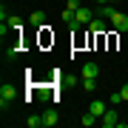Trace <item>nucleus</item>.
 <instances>
[{"label":"nucleus","instance_id":"0eeeda50","mask_svg":"<svg viewBox=\"0 0 128 128\" xmlns=\"http://www.w3.org/2000/svg\"><path fill=\"white\" fill-rule=\"evenodd\" d=\"M43 125H46V128H54L57 125V111L54 108H48L46 114H43Z\"/></svg>","mask_w":128,"mask_h":128},{"label":"nucleus","instance_id":"dca6fc26","mask_svg":"<svg viewBox=\"0 0 128 128\" xmlns=\"http://www.w3.org/2000/svg\"><path fill=\"white\" fill-rule=\"evenodd\" d=\"M120 97H122V100H128V82H125L122 88H120Z\"/></svg>","mask_w":128,"mask_h":128},{"label":"nucleus","instance_id":"20e7f679","mask_svg":"<svg viewBox=\"0 0 128 128\" xmlns=\"http://www.w3.org/2000/svg\"><path fill=\"white\" fill-rule=\"evenodd\" d=\"M91 20H94L91 9H86V6H80V9H77V23H80V26H88Z\"/></svg>","mask_w":128,"mask_h":128},{"label":"nucleus","instance_id":"1a4fd4ad","mask_svg":"<svg viewBox=\"0 0 128 128\" xmlns=\"http://www.w3.org/2000/svg\"><path fill=\"white\" fill-rule=\"evenodd\" d=\"M88 28H91L94 34H102L108 26H105V20H102V17H97V20H91V23H88Z\"/></svg>","mask_w":128,"mask_h":128},{"label":"nucleus","instance_id":"4468645a","mask_svg":"<svg viewBox=\"0 0 128 128\" xmlns=\"http://www.w3.org/2000/svg\"><path fill=\"white\" fill-rule=\"evenodd\" d=\"M26 122H28V128H40L43 125V117H28Z\"/></svg>","mask_w":128,"mask_h":128},{"label":"nucleus","instance_id":"7ed1b4c3","mask_svg":"<svg viewBox=\"0 0 128 128\" xmlns=\"http://www.w3.org/2000/svg\"><path fill=\"white\" fill-rule=\"evenodd\" d=\"M100 125H105V128H117V125H120L117 111H114V108H108V111H105V114L100 117Z\"/></svg>","mask_w":128,"mask_h":128},{"label":"nucleus","instance_id":"9d476101","mask_svg":"<svg viewBox=\"0 0 128 128\" xmlns=\"http://www.w3.org/2000/svg\"><path fill=\"white\" fill-rule=\"evenodd\" d=\"M117 9H114V6H111V3H105V6H100V17L102 20H111V14H114Z\"/></svg>","mask_w":128,"mask_h":128},{"label":"nucleus","instance_id":"423d86ee","mask_svg":"<svg viewBox=\"0 0 128 128\" xmlns=\"http://www.w3.org/2000/svg\"><path fill=\"white\" fill-rule=\"evenodd\" d=\"M88 111H91V114H94V117H102V114H105V111H108V105H105L102 100H94L91 105H88Z\"/></svg>","mask_w":128,"mask_h":128},{"label":"nucleus","instance_id":"f8f14e48","mask_svg":"<svg viewBox=\"0 0 128 128\" xmlns=\"http://www.w3.org/2000/svg\"><path fill=\"white\" fill-rule=\"evenodd\" d=\"M97 120H100V117H94V114H91V111H86V114H82V117H80V122H82V125H86V128H88V125H94V122H97Z\"/></svg>","mask_w":128,"mask_h":128},{"label":"nucleus","instance_id":"f03ea898","mask_svg":"<svg viewBox=\"0 0 128 128\" xmlns=\"http://www.w3.org/2000/svg\"><path fill=\"white\" fill-rule=\"evenodd\" d=\"M111 26H114L117 32H128V14L114 12V14H111Z\"/></svg>","mask_w":128,"mask_h":128},{"label":"nucleus","instance_id":"6e6552de","mask_svg":"<svg viewBox=\"0 0 128 128\" xmlns=\"http://www.w3.org/2000/svg\"><path fill=\"white\" fill-rule=\"evenodd\" d=\"M80 86H82V91L91 94L94 88H97V77H80Z\"/></svg>","mask_w":128,"mask_h":128},{"label":"nucleus","instance_id":"39448f33","mask_svg":"<svg viewBox=\"0 0 128 128\" xmlns=\"http://www.w3.org/2000/svg\"><path fill=\"white\" fill-rule=\"evenodd\" d=\"M100 74V66L94 63V60H88L86 66H82V71H80V77H97Z\"/></svg>","mask_w":128,"mask_h":128},{"label":"nucleus","instance_id":"f3484780","mask_svg":"<svg viewBox=\"0 0 128 128\" xmlns=\"http://www.w3.org/2000/svg\"><path fill=\"white\" fill-rule=\"evenodd\" d=\"M97 3H100V6H105V3H111V0H97Z\"/></svg>","mask_w":128,"mask_h":128},{"label":"nucleus","instance_id":"f257e3e1","mask_svg":"<svg viewBox=\"0 0 128 128\" xmlns=\"http://www.w3.org/2000/svg\"><path fill=\"white\" fill-rule=\"evenodd\" d=\"M14 94H17L14 86H3V88H0V108H9L12 100H14Z\"/></svg>","mask_w":128,"mask_h":128},{"label":"nucleus","instance_id":"a211bd4d","mask_svg":"<svg viewBox=\"0 0 128 128\" xmlns=\"http://www.w3.org/2000/svg\"><path fill=\"white\" fill-rule=\"evenodd\" d=\"M111 3H117V0H111Z\"/></svg>","mask_w":128,"mask_h":128},{"label":"nucleus","instance_id":"9b49d317","mask_svg":"<svg viewBox=\"0 0 128 128\" xmlns=\"http://www.w3.org/2000/svg\"><path fill=\"white\" fill-rule=\"evenodd\" d=\"M43 20H46V14H43V12H32L28 23H32V26H43Z\"/></svg>","mask_w":128,"mask_h":128},{"label":"nucleus","instance_id":"2eb2a0df","mask_svg":"<svg viewBox=\"0 0 128 128\" xmlns=\"http://www.w3.org/2000/svg\"><path fill=\"white\" fill-rule=\"evenodd\" d=\"M6 60H14V57H17V48H14V46H9V48H6V54H3Z\"/></svg>","mask_w":128,"mask_h":128},{"label":"nucleus","instance_id":"ddd939ff","mask_svg":"<svg viewBox=\"0 0 128 128\" xmlns=\"http://www.w3.org/2000/svg\"><path fill=\"white\" fill-rule=\"evenodd\" d=\"M6 26H9V28H20V26H23V20L14 14V17H6Z\"/></svg>","mask_w":128,"mask_h":128}]
</instances>
